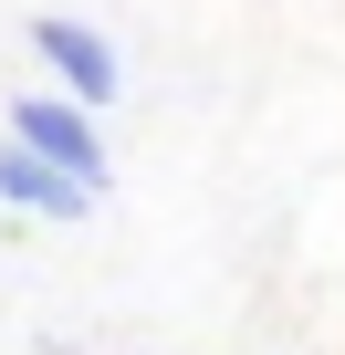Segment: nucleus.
<instances>
[{
    "instance_id": "2",
    "label": "nucleus",
    "mask_w": 345,
    "mask_h": 355,
    "mask_svg": "<svg viewBox=\"0 0 345 355\" xmlns=\"http://www.w3.org/2000/svg\"><path fill=\"white\" fill-rule=\"evenodd\" d=\"M32 53L53 63V84H63L74 105H115V94H126V63H115V42H105L94 21H63V11H53V21H32Z\"/></svg>"
},
{
    "instance_id": "3",
    "label": "nucleus",
    "mask_w": 345,
    "mask_h": 355,
    "mask_svg": "<svg viewBox=\"0 0 345 355\" xmlns=\"http://www.w3.org/2000/svg\"><path fill=\"white\" fill-rule=\"evenodd\" d=\"M0 209H42V220H84V209H94V189H84V178H63L53 157H32V146H0Z\"/></svg>"
},
{
    "instance_id": "1",
    "label": "nucleus",
    "mask_w": 345,
    "mask_h": 355,
    "mask_svg": "<svg viewBox=\"0 0 345 355\" xmlns=\"http://www.w3.org/2000/svg\"><path fill=\"white\" fill-rule=\"evenodd\" d=\"M11 146L53 157L84 189H105V136H94V105H74V94H11Z\"/></svg>"
}]
</instances>
